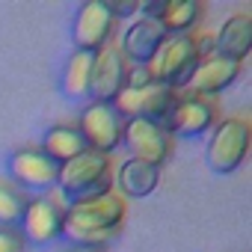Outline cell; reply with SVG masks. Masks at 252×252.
<instances>
[{"label":"cell","instance_id":"6da1fadb","mask_svg":"<svg viewBox=\"0 0 252 252\" xmlns=\"http://www.w3.org/2000/svg\"><path fill=\"white\" fill-rule=\"evenodd\" d=\"M128 217V202L116 190L86 199V202H71L65 208V231L63 240L71 246H89V249H104L125 225Z\"/></svg>","mask_w":252,"mask_h":252},{"label":"cell","instance_id":"7a4b0ae2","mask_svg":"<svg viewBox=\"0 0 252 252\" xmlns=\"http://www.w3.org/2000/svg\"><path fill=\"white\" fill-rule=\"evenodd\" d=\"M113 175H116L113 155H101V152L86 149L83 155H77L74 160L60 166L57 190L68 205L86 202V199L113 193Z\"/></svg>","mask_w":252,"mask_h":252},{"label":"cell","instance_id":"3957f363","mask_svg":"<svg viewBox=\"0 0 252 252\" xmlns=\"http://www.w3.org/2000/svg\"><path fill=\"white\" fill-rule=\"evenodd\" d=\"M249 146H252L249 122L240 116H228V119H220L217 128L211 131V140L205 146V160H208L211 172L231 175L246 163Z\"/></svg>","mask_w":252,"mask_h":252},{"label":"cell","instance_id":"277c9868","mask_svg":"<svg viewBox=\"0 0 252 252\" xmlns=\"http://www.w3.org/2000/svg\"><path fill=\"white\" fill-rule=\"evenodd\" d=\"M65 208L68 202L60 196V190H48L39 196H30L27 211L18 222L21 237L27 240V246H51L63 237L65 231Z\"/></svg>","mask_w":252,"mask_h":252},{"label":"cell","instance_id":"5b68a950","mask_svg":"<svg viewBox=\"0 0 252 252\" xmlns=\"http://www.w3.org/2000/svg\"><path fill=\"white\" fill-rule=\"evenodd\" d=\"M196 68H199V57H196L190 36H166L160 42L158 54L152 57V63L146 65V71L155 83H163L175 92H184V86L190 83Z\"/></svg>","mask_w":252,"mask_h":252},{"label":"cell","instance_id":"8992f818","mask_svg":"<svg viewBox=\"0 0 252 252\" xmlns=\"http://www.w3.org/2000/svg\"><path fill=\"white\" fill-rule=\"evenodd\" d=\"M125 122H128V119L116 110V104H110V101H89L80 110L77 131L83 134V140H86V146L92 152L113 155L116 149H122Z\"/></svg>","mask_w":252,"mask_h":252},{"label":"cell","instance_id":"52a82bcc","mask_svg":"<svg viewBox=\"0 0 252 252\" xmlns=\"http://www.w3.org/2000/svg\"><path fill=\"white\" fill-rule=\"evenodd\" d=\"M217 122H220V107L214 98L178 92L172 113L163 119V128L169 131L172 140H196V137L211 134L217 128Z\"/></svg>","mask_w":252,"mask_h":252},{"label":"cell","instance_id":"ba28073f","mask_svg":"<svg viewBox=\"0 0 252 252\" xmlns=\"http://www.w3.org/2000/svg\"><path fill=\"white\" fill-rule=\"evenodd\" d=\"M6 169H9V181L15 187H21L24 193H30V196L54 190L57 178H60V163H54L39 146L15 149L6 160Z\"/></svg>","mask_w":252,"mask_h":252},{"label":"cell","instance_id":"9c48e42d","mask_svg":"<svg viewBox=\"0 0 252 252\" xmlns=\"http://www.w3.org/2000/svg\"><path fill=\"white\" fill-rule=\"evenodd\" d=\"M116 36V21L107 9L104 0H86L77 6L74 21H71V42L74 51H89L98 54L101 48H107Z\"/></svg>","mask_w":252,"mask_h":252},{"label":"cell","instance_id":"30bf717a","mask_svg":"<svg viewBox=\"0 0 252 252\" xmlns=\"http://www.w3.org/2000/svg\"><path fill=\"white\" fill-rule=\"evenodd\" d=\"M175 101H178L175 89L152 80V83H146L140 89H128V86H125L113 104H116V110L125 119H149V122H160L163 125V119L172 113Z\"/></svg>","mask_w":252,"mask_h":252},{"label":"cell","instance_id":"8fae6325","mask_svg":"<svg viewBox=\"0 0 252 252\" xmlns=\"http://www.w3.org/2000/svg\"><path fill=\"white\" fill-rule=\"evenodd\" d=\"M122 146L128 149V158L163 166L172 155L175 140L169 137V131L160 122H149V119H128L125 122V140Z\"/></svg>","mask_w":252,"mask_h":252},{"label":"cell","instance_id":"7c38bea8","mask_svg":"<svg viewBox=\"0 0 252 252\" xmlns=\"http://www.w3.org/2000/svg\"><path fill=\"white\" fill-rule=\"evenodd\" d=\"M128 71L131 65L125 63V57L119 54V48L107 45L95 54V65H92V80H89V101H116L119 92L128 86Z\"/></svg>","mask_w":252,"mask_h":252},{"label":"cell","instance_id":"4fadbf2b","mask_svg":"<svg viewBox=\"0 0 252 252\" xmlns=\"http://www.w3.org/2000/svg\"><path fill=\"white\" fill-rule=\"evenodd\" d=\"M240 74H243V63H234V60H225V57L214 54L205 63H199V68L193 71L184 92L199 95V98H214V95L225 92L228 86H234Z\"/></svg>","mask_w":252,"mask_h":252},{"label":"cell","instance_id":"5bb4252c","mask_svg":"<svg viewBox=\"0 0 252 252\" xmlns=\"http://www.w3.org/2000/svg\"><path fill=\"white\" fill-rule=\"evenodd\" d=\"M163 39H166V33L160 30L158 21L134 18V24H128V30L122 33L119 54L125 57V63H128L131 68H146L152 63V57L158 54Z\"/></svg>","mask_w":252,"mask_h":252},{"label":"cell","instance_id":"9a60e30c","mask_svg":"<svg viewBox=\"0 0 252 252\" xmlns=\"http://www.w3.org/2000/svg\"><path fill=\"white\" fill-rule=\"evenodd\" d=\"M160 184V166L128 158L116 163V175H113V190L128 202V199H149Z\"/></svg>","mask_w":252,"mask_h":252},{"label":"cell","instance_id":"2e32d148","mask_svg":"<svg viewBox=\"0 0 252 252\" xmlns=\"http://www.w3.org/2000/svg\"><path fill=\"white\" fill-rule=\"evenodd\" d=\"M214 51L225 60L243 63L252 51V15L237 12L222 21V27L214 33Z\"/></svg>","mask_w":252,"mask_h":252},{"label":"cell","instance_id":"e0dca14e","mask_svg":"<svg viewBox=\"0 0 252 252\" xmlns=\"http://www.w3.org/2000/svg\"><path fill=\"white\" fill-rule=\"evenodd\" d=\"M39 149L54 160V163H68V160H74L77 155H83L89 146H86V140H83V134L77 131V125H68V122H57V125H51V128L42 134V143H39Z\"/></svg>","mask_w":252,"mask_h":252},{"label":"cell","instance_id":"ac0fdd59","mask_svg":"<svg viewBox=\"0 0 252 252\" xmlns=\"http://www.w3.org/2000/svg\"><path fill=\"white\" fill-rule=\"evenodd\" d=\"M92 65L95 54L89 51H71V57L63 65L60 74V89L68 101H86L89 98V80H92Z\"/></svg>","mask_w":252,"mask_h":252},{"label":"cell","instance_id":"d6986e66","mask_svg":"<svg viewBox=\"0 0 252 252\" xmlns=\"http://www.w3.org/2000/svg\"><path fill=\"white\" fill-rule=\"evenodd\" d=\"M202 18H205V6L199 0H166L158 24L166 36H190L196 33Z\"/></svg>","mask_w":252,"mask_h":252},{"label":"cell","instance_id":"ffe728a7","mask_svg":"<svg viewBox=\"0 0 252 252\" xmlns=\"http://www.w3.org/2000/svg\"><path fill=\"white\" fill-rule=\"evenodd\" d=\"M27 202H30V193L15 187L9 178H0V225L18 228V222L27 211Z\"/></svg>","mask_w":252,"mask_h":252},{"label":"cell","instance_id":"44dd1931","mask_svg":"<svg viewBox=\"0 0 252 252\" xmlns=\"http://www.w3.org/2000/svg\"><path fill=\"white\" fill-rule=\"evenodd\" d=\"M140 3H143V0H119V3H116V0H110V3H107V9H110V15H113V21L119 24V21H134V18H140Z\"/></svg>","mask_w":252,"mask_h":252},{"label":"cell","instance_id":"7402d4cb","mask_svg":"<svg viewBox=\"0 0 252 252\" xmlns=\"http://www.w3.org/2000/svg\"><path fill=\"white\" fill-rule=\"evenodd\" d=\"M0 252H27V240L21 237L18 228L0 225Z\"/></svg>","mask_w":252,"mask_h":252},{"label":"cell","instance_id":"603a6c76","mask_svg":"<svg viewBox=\"0 0 252 252\" xmlns=\"http://www.w3.org/2000/svg\"><path fill=\"white\" fill-rule=\"evenodd\" d=\"M60 252H104V249H89V246H71V243H68V246H63Z\"/></svg>","mask_w":252,"mask_h":252}]
</instances>
